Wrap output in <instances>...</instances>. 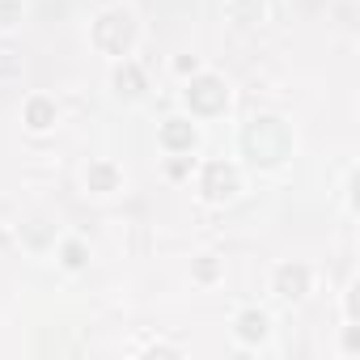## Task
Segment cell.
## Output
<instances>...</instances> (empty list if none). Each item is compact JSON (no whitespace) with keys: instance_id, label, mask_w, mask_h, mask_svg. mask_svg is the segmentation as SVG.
<instances>
[{"instance_id":"cell-1","label":"cell","mask_w":360,"mask_h":360,"mask_svg":"<svg viewBox=\"0 0 360 360\" xmlns=\"http://www.w3.org/2000/svg\"><path fill=\"white\" fill-rule=\"evenodd\" d=\"M94 39H98V47H106V51L123 56V51H127V43H131V18H127V13H106V18L98 22Z\"/></svg>"},{"instance_id":"cell-2","label":"cell","mask_w":360,"mask_h":360,"mask_svg":"<svg viewBox=\"0 0 360 360\" xmlns=\"http://www.w3.org/2000/svg\"><path fill=\"white\" fill-rule=\"evenodd\" d=\"M233 187H238L233 169L221 165V161H212L208 174H204V191H208V200H225V195H233Z\"/></svg>"},{"instance_id":"cell-3","label":"cell","mask_w":360,"mask_h":360,"mask_svg":"<svg viewBox=\"0 0 360 360\" xmlns=\"http://www.w3.org/2000/svg\"><path fill=\"white\" fill-rule=\"evenodd\" d=\"M191 106L195 110H221L225 106V89H221V81H212V77H204L200 85H191Z\"/></svg>"},{"instance_id":"cell-4","label":"cell","mask_w":360,"mask_h":360,"mask_svg":"<svg viewBox=\"0 0 360 360\" xmlns=\"http://www.w3.org/2000/svg\"><path fill=\"white\" fill-rule=\"evenodd\" d=\"M161 140H165L169 148H191V144H195V127H191V123L169 119V123L161 127Z\"/></svg>"},{"instance_id":"cell-5","label":"cell","mask_w":360,"mask_h":360,"mask_svg":"<svg viewBox=\"0 0 360 360\" xmlns=\"http://www.w3.org/2000/svg\"><path fill=\"white\" fill-rule=\"evenodd\" d=\"M26 119H30V127H34V131H43V127H51V123H56V106H51V102H43V98H34V102H30V110H26Z\"/></svg>"},{"instance_id":"cell-6","label":"cell","mask_w":360,"mask_h":360,"mask_svg":"<svg viewBox=\"0 0 360 360\" xmlns=\"http://www.w3.org/2000/svg\"><path fill=\"white\" fill-rule=\"evenodd\" d=\"M115 85H119L123 94H140V89H144V77H140V68H131V64H123V68L115 72Z\"/></svg>"},{"instance_id":"cell-7","label":"cell","mask_w":360,"mask_h":360,"mask_svg":"<svg viewBox=\"0 0 360 360\" xmlns=\"http://www.w3.org/2000/svg\"><path fill=\"white\" fill-rule=\"evenodd\" d=\"M238 335H242V339H263V335H267V318H263V314H242Z\"/></svg>"},{"instance_id":"cell-8","label":"cell","mask_w":360,"mask_h":360,"mask_svg":"<svg viewBox=\"0 0 360 360\" xmlns=\"http://www.w3.org/2000/svg\"><path fill=\"white\" fill-rule=\"evenodd\" d=\"M280 288H284L288 297H297V292L305 288V271H301V267H297V271H292V267H284V271H280Z\"/></svg>"},{"instance_id":"cell-9","label":"cell","mask_w":360,"mask_h":360,"mask_svg":"<svg viewBox=\"0 0 360 360\" xmlns=\"http://www.w3.org/2000/svg\"><path fill=\"white\" fill-rule=\"evenodd\" d=\"M89 187L110 191V187H115V169H110V165H94V169H89Z\"/></svg>"},{"instance_id":"cell-10","label":"cell","mask_w":360,"mask_h":360,"mask_svg":"<svg viewBox=\"0 0 360 360\" xmlns=\"http://www.w3.org/2000/svg\"><path fill=\"white\" fill-rule=\"evenodd\" d=\"M64 263H68V267H81V263H85V250H81V246H64Z\"/></svg>"}]
</instances>
